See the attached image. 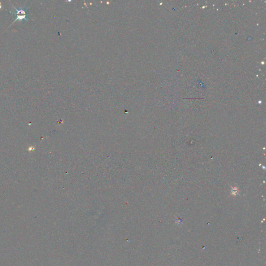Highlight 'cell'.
<instances>
[{"instance_id":"1","label":"cell","mask_w":266,"mask_h":266,"mask_svg":"<svg viewBox=\"0 0 266 266\" xmlns=\"http://www.w3.org/2000/svg\"><path fill=\"white\" fill-rule=\"evenodd\" d=\"M12 7L14 8L15 10V11H16L15 13H11V14L15 15L16 17V20H15V21L13 23H14L17 20H26V21H28V17L27 15V11L25 9L24 7H23L22 8H20V10H18V8L15 7L13 5H12Z\"/></svg>"}]
</instances>
